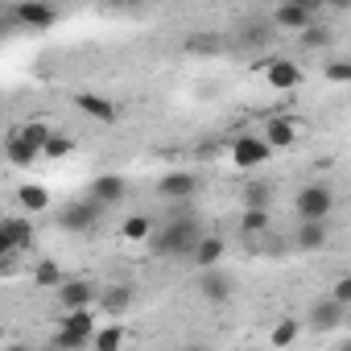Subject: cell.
<instances>
[{"instance_id": "cell-1", "label": "cell", "mask_w": 351, "mask_h": 351, "mask_svg": "<svg viewBox=\"0 0 351 351\" xmlns=\"http://www.w3.org/2000/svg\"><path fill=\"white\" fill-rule=\"evenodd\" d=\"M199 240H203V223H199L195 215H182V219H165L161 228H153L149 248H153L157 256H182V261H186Z\"/></svg>"}, {"instance_id": "cell-2", "label": "cell", "mask_w": 351, "mask_h": 351, "mask_svg": "<svg viewBox=\"0 0 351 351\" xmlns=\"http://www.w3.org/2000/svg\"><path fill=\"white\" fill-rule=\"evenodd\" d=\"M99 219H104V207H99V203H91V199H75V203L58 207V228H62V232H75V236L95 232V228H99Z\"/></svg>"}, {"instance_id": "cell-3", "label": "cell", "mask_w": 351, "mask_h": 351, "mask_svg": "<svg viewBox=\"0 0 351 351\" xmlns=\"http://www.w3.org/2000/svg\"><path fill=\"white\" fill-rule=\"evenodd\" d=\"M293 207H298L302 219H330V211H335V191L322 186V182H310V186L298 191Z\"/></svg>"}, {"instance_id": "cell-4", "label": "cell", "mask_w": 351, "mask_h": 351, "mask_svg": "<svg viewBox=\"0 0 351 351\" xmlns=\"http://www.w3.org/2000/svg\"><path fill=\"white\" fill-rule=\"evenodd\" d=\"M199 173L195 169H173V173H165V178L157 182V195L161 199H169V203H191L195 195H199Z\"/></svg>"}, {"instance_id": "cell-5", "label": "cell", "mask_w": 351, "mask_h": 351, "mask_svg": "<svg viewBox=\"0 0 351 351\" xmlns=\"http://www.w3.org/2000/svg\"><path fill=\"white\" fill-rule=\"evenodd\" d=\"M269 157H273V149L261 141V132H244V136L232 141V161H236V169H256V165H265Z\"/></svg>"}, {"instance_id": "cell-6", "label": "cell", "mask_w": 351, "mask_h": 351, "mask_svg": "<svg viewBox=\"0 0 351 351\" xmlns=\"http://www.w3.org/2000/svg\"><path fill=\"white\" fill-rule=\"evenodd\" d=\"M9 21L21 29H50V25H58V9L38 5V0H21V5L9 9Z\"/></svg>"}, {"instance_id": "cell-7", "label": "cell", "mask_w": 351, "mask_h": 351, "mask_svg": "<svg viewBox=\"0 0 351 351\" xmlns=\"http://www.w3.org/2000/svg\"><path fill=\"white\" fill-rule=\"evenodd\" d=\"M54 298H58V306L71 314V310H91V302H95L99 293H95V285H91L87 277H75V281H62V285L54 289Z\"/></svg>"}, {"instance_id": "cell-8", "label": "cell", "mask_w": 351, "mask_h": 351, "mask_svg": "<svg viewBox=\"0 0 351 351\" xmlns=\"http://www.w3.org/2000/svg\"><path fill=\"white\" fill-rule=\"evenodd\" d=\"M199 293H203V302L223 306V302L236 293V281H232V273H223V269H203V273H199Z\"/></svg>"}, {"instance_id": "cell-9", "label": "cell", "mask_w": 351, "mask_h": 351, "mask_svg": "<svg viewBox=\"0 0 351 351\" xmlns=\"http://www.w3.org/2000/svg\"><path fill=\"white\" fill-rule=\"evenodd\" d=\"M124 195H128V182L120 178V173H99V178L87 186V199H91V203H99L104 211H108V207H116Z\"/></svg>"}, {"instance_id": "cell-10", "label": "cell", "mask_w": 351, "mask_h": 351, "mask_svg": "<svg viewBox=\"0 0 351 351\" xmlns=\"http://www.w3.org/2000/svg\"><path fill=\"white\" fill-rule=\"evenodd\" d=\"M343 322H347V306H339V302H330V298H318V302L310 306V330L326 335V330H339Z\"/></svg>"}, {"instance_id": "cell-11", "label": "cell", "mask_w": 351, "mask_h": 351, "mask_svg": "<svg viewBox=\"0 0 351 351\" xmlns=\"http://www.w3.org/2000/svg\"><path fill=\"white\" fill-rule=\"evenodd\" d=\"M293 240H298L302 252H322L330 244V219H302V228H298Z\"/></svg>"}, {"instance_id": "cell-12", "label": "cell", "mask_w": 351, "mask_h": 351, "mask_svg": "<svg viewBox=\"0 0 351 351\" xmlns=\"http://www.w3.org/2000/svg\"><path fill=\"white\" fill-rule=\"evenodd\" d=\"M269 25H273V29H298V34H302V29L314 25V13H310L306 5H281Z\"/></svg>"}, {"instance_id": "cell-13", "label": "cell", "mask_w": 351, "mask_h": 351, "mask_svg": "<svg viewBox=\"0 0 351 351\" xmlns=\"http://www.w3.org/2000/svg\"><path fill=\"white\" fill-rule=\"evenodd\" d=\"M223 252H228V244H223L219 236H211V232H203V240L195 244V252H191V261H195L199 269H219V261H223Z\"/></svg>"}, {"instance_id": "cell-14", "label": "cell", "mask_w": 351, "mask_h": 351, "mask_svg": "<svg viewBox=\"0 0 351 351\" xmlns=\"http://www.w3.org/2000/svg\"><path fill=\"white\" fill-rule=\"evenodd\" d=\"M75 104H79V112H83V116H91V120H99V124H112V120H116V104H112L108 95L83 91V95H79Z\"/></svg>"}, {"instance_id": "cell-15", "label": "cell", "mask_w": 351, "mask_h": 351, "mask_svg": "<svg viewBox=\"0 0 351 351\" xmlns=\"http://www.w3.org/2000/svg\"><path fill=\"white\" fill-rule=\"evenodd\" d=\"M261 141H265L269 149H289V145L298 141V124H293V120H285V116H277V120H269V124H265Z\"/></svg>"}, {"instance_id": "cell-16", "label": "cell", "mask_w": 351, "mask_h": 351, "mask_svg": "<svg viewBox=\"0 0 351 351\" xmlns=\"http://www.w3.org/2000/svg\"><path fill=\"white\" fill-rule=\"evenodd\" d=\"M265 75H269V83H273L277 91H293V87L302 83V66H298V62H285V58H281V62H269Z\"/></svg>"}, {"instance_id": "cell-17", "label": "cell", "mask_w": 351, "mask_h": 351, "mask_svg": "<svg viewBox=\"0 0 351 351\" xmlns=\"http://www.w3.org/2000/svg\"><path fill=\"white\" fill-rule=\"evenodd\" d=\"M17 136H21V141L42 157V149H46V141L54 136V128H50V124H42V120H29V124H21V128H17Z\"/></svg>"}, {"instance_id": "cell-18", "label": "cell", "mask_w": 351, "mask_h": 351, "mask_svg": "<svg viewBox=\"0 0 351 351\" xmlns=\"http://www.w3.org/2000/svg\"><path fill=\"white\" fill-rule=\"evenodd\" d=\"M62 330H71L79 339H91L95 335V314L91 310H71V314H62Z\"/></svg>"}, {"instance_id": "cell-19", "label": "cell", "mask_w": 351, "mask_h": 351, "mask_svg": "<svg viewBox=\"0 0 351 351\" xmlns=\"http://www.w3.org/2000/svg\"><path fill=\"white\" fill-rule=\"evenodd\" d=\"M91 347H95V351H120V347H124V326H120V322H112V326H95Z\"/></svg>"}, {"instance_id": "cell-20", "label": "cell", "mask_w": 351, "mask_h": 351, "mask_svg": "<svg viewBox=\"0 0 351 351\" xmlns=\"http://www.w3.org/2000/svg\"><path fill=\"white\" fill-rule=\"evenodd\" d=\"M5 236H9V244H13L17 252H25V248L34 244V223H29V219H5Z\"/></svg>"}, {"instance_id": "cell-21", "label": "cell", "mask_w": 351, "mask_h": 351, "mask_svg": "<svg viewBox=\"0 0 351 351\" xmlns=\"http://www.w3.org/2000/svg\"><path fill=\"white\" fill-rule=\"evenodd\" d=\"M99 306H104L108 314H124V310L132 306V289H128V285H112V289L99 293Z\"/></svg>"}, {"instance_id": "cell-22", "label": "cell", "mask_w": 351, "mask_h": 351, "mask_svg": "<svg viewBox=\"0 0 351 351\" xmlns=\"http://www.w3.org/2000/svg\"><path fill=\"white\" fill-rule=\"evenodd\" d=\"M269 199H273L269 182H248L244 186V211H269Z\"/></svg>"}, {"instance_id": "cell-23", "label": "cell", "mask_w": 351, "mask_h": 351, "mask_svg": "<svg viewBox=\"0 0 351 351\" xmlns=\"http://www.w3.org/2000/svg\"><path fill=\"white\" fill-rule=\"evenodd\" d=\"M17 203H21L25 211H46V207H50V191L29 182V186H21V191H17Z\"/></svg>"}, {"instance_id": "cell-24", "label": "cell", "mask_w": 351, "mask_h": 351, "mask_svg": "<svg viewBox=\"0 0 351 351\" xmlns=\"http://www.w3.org/2000/svg\"><path fill=\"white\" fill-rule=\"evenodd\" d=\"M120 236L132 240V244H136V240H149V236H153V219H149V215H128V219L120 223Z\"/></svg>"}, {"instance_id": "cell-25", "label": "cell", "mask_w": 351, "mask_h": 351, "mask_svg": "<svg viewBox=\"0 0 351 351\" xmlns=\"http://www.w3.org/2000/svg\"><path fill=\"white\" fill-rule=\"evenodd\" d=\"M34 281H38L42 289H58L66 277H62V265H54V261H38V269H34Z\"/></svg>"}, {"instance_id": "cell-26", "label": "cell", "mask_w": 351, "mask_h": 351, "mask_svg": "<svg viewBox=\"0 0 351 351\" xmlns=\"http://www.w3.org/2000/svg\"><path fill=\"white\" fill-rule=\"evenodd\" d=\"M5 157H9L13 165H29V161H38V153H34V149H29V145H25V141H21L17 132H13V136L5 141Z\"/></svg>"}, {"instance_id": "cell-27", "label": "cell", "mask_w": 351, "mask_h": 351, "mask_svg": "<svg viewBox=\"0 0 351 351\" xmlns=\"http://www.w3.org/2000/svg\"><path fill=\"white\" fill-rule=\"evenodd\" d=\"M71 153H75V141H71V136H62V132H54V136L46 141V149H42V157H50V161L71 157Z\"/></svg>"}, {"instance_id": "cell-28", "label": "cell", "mask_w": 351, "mask_h": 351, "mask_svg": "<svg viewBox=\"0 0 351 351\" xmlns=\"http://www.w3.org/2000/svg\"><path fill=\"white\" fill-rule=\"evenodd\" d=\"M240 232H244V236H265V232H269V211H244Z\"/></svg>"}, {"instance_id": "cell-29", "label": "cell", "mask_w": 351, "mask_h": 351, "mask_svg": "<svg viewBox=\"0 0 351 351\" xmlns=\"http://www.w3.org/2000/svg\"><path fill=\"white\" fill-rule=\"evenodd\" d=\"M298 335H302V322H298V318H281V322L273 326V343H277V347H289Z\"/></svg>"}, {"instance_id": "cell-30", "label": "cell", "mask_w": 351, "mask_h": 351, "mask_svg": "<svg viewBox=\"0 0 351 351\" xmlns=\"http://www.w3.org/2000/svg\"><path fill=\"white\" fill-rule=\"evenodd\" d=\"M240 38H244V42H248V46H265V42H269V38H273V25H269V21H248V25H244V34H240Z\"/></svg>"}, {"instance_id": "cell-31", "label": "cell", "mask_w": 351, "mask_h": 351, "mask_svg": "<svg viewBox=\"0 0 351 351\" xmlns=\"http://www.w3.org/2000/svg\"><path fill=\"white\" fill-rule=\"evenodd\" d=\"M91 339H79V335H71V330H54V339H50V347L54 351H83Z\"/></svg>"}, {"instance_id": "cell-32", "label": "cell", "mask_w": 351, "mask_h": 351, "mask_svg": "<svg viewBox=\"0 0 351 351\" xmlns=\"http://www.w3.org/2000/svg\"><path fill=\"white\" fill-rule=\"evenodd\" d=\"M302 46H306V50H322V46H330V29H322V25L302 29Z\"/></svg>"}, {"instance_id": "cell-33", "label": "cell", "mask_w": 351, "mask_h": 351, "mask_svg": "<svg viewBox=\"0 0 351 351\" xmlns=\"http://www.w3.org/2000/svg\"><path fill=\"white\" fill-rule=\"evenodd\" d=\"M326 79H330V83H351V62H347V58L326 62Z\"/></svg>"}, {"instance_id": "cell-34", "label": "cell", "mask_w": 351, "mask_h": 351, "mask_svg": "<svg viewBox=\"0 0 351 351\" xmlns=\"http://www.w3.org/2000/svg\"><path fill=\"white\" fill-rule=\"evenodd\" d=\"M326 298H330V302H339V306H347V302H351V277H339V281H335V289H330Z\"/></svg>"}, {"instance_id": "cell-35", "label": "cell", "mask_w": 351, "mask_h": 351, "mask_svg": "<svg viewBox=\"0 0 351 351\" xmlns=\"http://www.w3.org/2000/svg\"><path fill=\"white\" fill-rule=\"evenodd\" d=\"M17 261H21V256H0V277H9V273H17Z\"/></svg>"}, {"instance_id": "cell-36", "label": "cell", "mask_w": 351, "mask_h": 351, "mask_svg": "<svg viewBox=\"0 0 351 351\" xmlns=\"http://www.w3.org/2000/svg\"><path fill=\"white\" fill-rule=\"evenodd\" d=\"M0 256H21L13 244H9V236H5V228H0Z\"/></svg>"}, {"instance_id": "cell-37", "label": "cell", "mask_w": 351, "mask_h": 351, "mask_svg": "<svg viewBox=\"0 0 351 351\" xmlns=\"http://www.w3.org/2000/svg\"><path fill=\"white\" fill-rule=\"evenodd\" d=\"M9 29H13V21H9V13H5V17H0V38H5Z\"/></svg>"}, {"instance_id": "cell-38", "label": "cell", "mask_w": 351, "mask_h": 351, "mask_svg": "<svg viewBox=\"0 0 351 351\" xmlns=\"http://www.w3.org/2000/svg\"><path fill=\"white\" fill-rule=\"evenodd\" d=\"M5 351H29V347H25V343H9Z\"/></svg>"}, {"instance_id": "cell-39", "label": "cell", "mask_w": 351, "mask_h": 351, "mask_svg": "<svg viewBox=\"0 0 351 351\" xmlns=\"http://www.w3.org/2000/svg\"><path fill=\"white\" fill-rule=\"evenodd\" d=\"M339 351H351V343H347V339H343V343H339Z\"/></svg>"}, {"instance_id": "cell-40", "label": "cell", "mask_w": 351, "mask_h": 351, "mask_svg": "<svg viewBox=\"0 0 351 351\" xmlns=\"http://www.w3.org/2000/svg\"><path fill=\"white\" fill-rule=\"evenodd\" d=\"M186 351H207V347H186Z\"/></svg>"}, {"instance_id": "cell-41", "label": "cell", "mask_w": 351, "mask_h": 351, "mask_svg": "<svg viewBox=\"0 0 351 351\" xmlns=\"http://www.w3.org/2000/svg\"><path fill=\"white\" fill-rule=\"evenodd\" d=\"M0 228H5V219H0Z\"/></svg>"}, {"instance_id": "cell-42", "label": "cell", "mask_w": 351, "mask_h": 351, "mask_svg": "<svg viewBox=\"0 0 351 351\" xmlns=\"http://www.w3.org/2000/svg\"><path fill=\"white\" fill-rule=\"evenodd\" d=\"M46 351H54V347H46Z\"/></svg>"}]
</instances>
